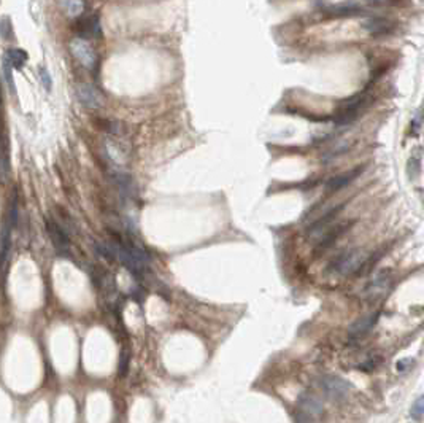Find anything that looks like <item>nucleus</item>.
I'll list each match as a JSON object with an SVG mask.
<instances>
[{
  "label": "nucleus",
  "mask_w": 424,
  "mask_h": 423,
  "mask_svg": "<svg viewBox=\"0 0 424 423\" xmlns=\"http://www.w3.org/2000/svg\"><path fill=\"white\" fill-rule=\"evenodd\" d=\"M127 367H129V361H127V358L123 355V356H121V365H119V374H121V376H126Z\"/></svg>",
  "instance_id": "24"
},
{
  "label": "nucleus",
  "mask_w": 424,
  "mask_h": 423,
  "mask_svg": "<svg viewBox=\"0 0 424 423\" xmlns=\"http://www.w3.org/2000/svg\"><path fill=\"white\" fill-rule=\"evenodd\" d=\"M299 404V409L302 414H308L312 417V414H321L324 410L323 406V401L316 398L314 395H310V393H304V395L299 396L297 400Z\"/></svg>",
  "instance_id": "14"
},
{
  "label": "nucleus",
  "mask_w": 424,
  "mask_h": 423,
  "mask_svg": "<svg viewBox=\"0 0 424 423\" xmlns=\"http://www.w3.org/2000/svg\"><path fill=\"white\" fill-rule=\"evenodd\" d=\"M40 78H41V81H43L45 88L50 91L51 89V78H50V75H48V72L45 69H40Z\"/></svg>",
  "instance_id": "22"
},
{
  "label": "nucleus",
  "mask_w": 424,
  "mask_h": 423,
  "mask_svg": "<svg viewBox=\"0 0 424 423\" xmlns=\"http://www.w3.org/2000/svg\"><path fill=\"white\" fill-rule=\"evenodd\" d=\"M351 147H353V145H350V143H338V145H335V147H332L331 150L326 151V153L323 154V161L335 159V158H338V156L348 153V151L351 150Z\"/></svg>",
  "instance_id": "18"
},
{
  "label": "nucleus",
  "mask_w": 424,
  "mask_h": 423,
  "mask_svg": "<svg viewBox=\"0 0 424 423\" xmlns=\"http://www.w3.org/2000/svg\"><path fill=\"white\" fill-rule=\"evenodd\" d=\"M389 287H391V277L387 274H381L378 277H375V279L369 283L364 291V296L367 299L375 301L381 298V296H385L387 293V289H389Z\"/></svg>",
  "instance_id": "10"
},
{
  "label": "nucleus",
  "mask_w": 424,
  "mask_h": 423,
  "mask_svg": "<svg viewBox=\"0 0 424 423\" xmlns=\"http://www.w3.org/2000/svg\"><path fill=\"white\" fill-rule=\"evenodd\" d=\"M377 365H378V361H375V363H373V360H369V361L366 363V365H361L359 367H361L362 371H367V372H369V371L375 369V367H377Z\"/></svg>",
  "instance_id": "25"
},
{
  "label": "nucleus",
  "mask_w": 424,
  "mask_h": 423,
  "mask_svg": "<svg viewBox=\"0 0 424 423\" xmlns=\"http://www.w3.org/2000/svg\"><path fill=\"white\" fill-rule=\"evenodd\" d=\"M421 199H423V204H424V191H421Z\"/></svg>",
  "instance_id": "26"
},
{
  "label": "nucleus",
  "mask_w": 424,
  "mask_h": 423,
  "mask_svg": "<svg viewBox=\"0 0 424 423\" xmlns=\"http://www.w3.org/2000/svg\"><path fill=\"white\" fill-rule=\"evenodd\" d=\"M78 34L81 38H100L102 37V26L99 21V16H91L86 19H81L78 22Z\"/></svg>",
  "instance_id": "13"
},
{
  "label": "nucleus",
  "mask_w": 424,
  "mask_h": 423,
  "mask_svg": "<svg viewBox=\"0 0 424 423\" xmlns=\"http://www.w3.org/2000/svg\"><path fill=\"white\" fill-rule=\"evenodd\" d=\"M69 50L72 53V56H74L83 67H86L89 70L97 67V54L94 51V48L84 38L81 37L74 38L69 43Z\"/></svg>",
  "instance_id": "5"
},
{
  "label": "nucleus",
  "mask_w": 424,
  "mask_h": 423,
  "mask_svg": "<svg viewBox=\"0 0 424 423\" xmlns=\"http://www.w3.org/2000/svg\"><path fill=\"white\" fill-rule=\"evenodd\" d=\"M11 229L13 225L7 220L3 225L2 234H0V270L5 268V264L8 261L10 256V249H11Z\"/></svg>",
  "instance_id": "15"
},
{
  "label": "nucleus",
  "mask_w": 424,
  "mask_h": 423,
  "mask_svg": "<svg viewBox=\"0 0 424 423\" xmlns=\"http://www.w3.org/2000/svg\"><path fill=\"white\" fill-rule=\"evenodd\" d=\"M323 13L326 18H353V16L366 15V11H364V8H362L361 3L350 0V2H342V3L332 5V7L326 8Z\"/></svg>",
  "instance_id": "7"
},
{
  "label": "nucleus",
  "mask_w": 424,
  "mask_h": 423,
  "mask_svg": "<svg viewBox=\"0 0 424 423\" xmlns=\"http://www.w3.org/2000/svg\"><path fill=\"white\" fill-rule=\"evenodd\" d=\"M59 7L70 18H80L84 11L83 0H59Z\"/></svg>",
  "instance_id": "17"
},
{
  "label": "nucleus",
  "mask_w": 424,
  "mask_h": 423,
  "mask_svg": "<svg viewBox=\"0 0 424 423\" xmlns=\"http://www.w3.org/2000/svg\"><path fill=\"white\" fill-rule=\"evenodd\" d=\"M380 318V312H375V313H369V315L362 317V318H357L354 323H351V326L348 328V334L350 337H361L367 334L370 331L375 323L378 322Z\"/></svg>",
  "instance_id": "11"
},
{
  "label": "nucleus",
  "mask_w": 424,
  "mask_h": 423,
  "mask_svg": "<svg viewBox=\"0 0 424 423\" xmlns=\"http://www.w3.org/2000/svg\"><path fill=\"white\" fill-rule=\"evenodd\" d=\"M353 225H354V221H337V223L334 221L331 226L323 229V231L318 232L316 235H313L312 240L316 244L318 250H326V249H329L334 242L340 239L345 232H348Z\"/></svg>",
  "instance_id": "3"
},
{
  "label": "nucleus",
  "mask_w": 424,
  "mask_h": 423,
  "mask_svg": "<svg viewBox=\"0 0 424 423\" xmlns=\"http://www.w3.org/2000/svg\"><path fill=\"white\" fill-rule=\"evenodd\" d=\"M5 60L13 69H22L24 64L27 62V53L21 50V48H10L7 54H5Z\"/></svg>",
  "instance_id": "16"
},
{
  "label": "nucleus",
  "mask_w": 424,
  "mask_h": 423,
  "mask_svg": "<svg viewBox=\"0 0 424 423\" xmlns=\"http://www.w3.org/2000/svg\"><path fill=\"white\" fill-rule=\"evenodd\" d=\"M46 229L54 245V250L57 251V255L70 258V240H69L67 232H65V229L60 228L54 220H46Z\"/></svg>",
  "instance_id": "6"
},
{
  "label": "nucleus",
  "mask_w": 424,
  "mask_h": 423,
  "mask_svg": "<svg viewBox=\"0 0 424 423\" xmlns=\"http://www.w3.org/2000/svg\"><path fill=\"white\" fill-rule=\"evenodd\" d=\"M0 35H2L5 40L11 38V26H10L8 18H3V19L0 21Z\"/></svg>",
  "instance_id": "20"
},
{
  "label": "nucleus",
  "mask_w": 424,
  "mask_h": 423,
  "mask_svg": "<svg viewBox=\"0 0 424 423\" xmlns=\"http://www.w3.org/2000/svg\"><path fill=\"white\" fill-rule=\"evenodd\" d=\"M367 94L366 93H359L353 96L350 99H345L340 102L337 112L334 115V121L335 124H350L359 116L361 110L367 105Z\"/></svg>",
  "instance_id": "2"
},
{
  "label": "nucleus",
  "mask_w": 424,
  "mask_h": 423,
  "mask_svg": "<svg viewBox=\"0 0 424 423\" xmlns=\"http://www.w3.org/2000/svg\"><path fill=\"white\" fill-rule=\"evenodd\" d=\"M76 96L80 102L88 108H99L104 104V96L99 89L89 83H80L76 86Z\"/></svg>",
  "instance_id": "8"
},
{
  "label": "nucleus",
  "mask_w": 424,
  "mask_h": 423,
  "mask_svg": "<svg viewBox=\"0 0 424 423\" xmlns=\"http://www.w3.org/2000/svg\"><path fill=\"white\" fill-rule=\"evenodd\" d=\"M362 171H364V166L356 167V169H353V171L343 172L340 175H337V177H332L331 180H328V183H326V190H328L329 192H335L338 190L345 188V186H348L351 181L359 177Z\"/></svg>",
  "instance_id": "12"
},
{
  "label": "nucleus",
  "mask_w": 424,
  "mask_h": 423,
  "mask_svg": "<svg viewBox=\"0 0 424 423\" xmlns=\"http://www.w3.org/2000/svg\"><path fill=\"white\" fill-rule=\"evenodd\" d=\"M11 70H13V67L7 62V60L3 59V75H5V81H7L8 88L11 93H15V81H13V75H11Z\"/></svg>",
  "instance_id": "19"
},
{
  "label": "nucleus",
  "mask_w": 424,
  "mask_h": 423,
  "mask_svg": "<svg viewBox=\"0 0 424 423\" xmlns=\"http://www.w3.org/2000/svg\"><path fill=\"white\" fill-rule=\"evenodd\" d=\"M372 5H399L402 0H367Z\"/></svg>",
  "instance_id": "23"
},
{
  "label": "nucleus",
  "mask_w": 424,
  "mask_h": 423,
  "mask_svg": "<svg viewBox=\"0 0 424 423\" xmlns=\"http://www.w3.org/2000/svg\"><path fill=\"white\" fill-rule=\"evenodd\" d=\"M318 388L332 401H342L347 398L351 385L337 376H324L318 380Z\"/></svg>",
  "instance_id": "4"
},
{
  "label": "nucleus",
  "mask_w": 424,
  "mask_h": 423,
  "mask_svg": "<svg viewBox=\"0 0 424 423\" xmlns=\"http://www.w3.org/2000/svg\"><path fill=\"white\" fill-rule=\"evenodd\" d=\"M375 261H377V259L366 255L364 251L350 250V251L342 253L340 256H337L329 266V270L340 275H361L364 274V270Z\"/></svg>",
  "instance_id": "1"
},
{
  "label": "nucleus",
  "mask_w": 424,
  "mask_h": 423,
  "mask_svg": "<svg viewBox=\"0 0 424 423\" xmlns=\"http://www.w3.org/2000/svg\"><path fill=\"white\" fill-rule=\"evenodd\" d=\"M362 27L373 37H378V35H386L391 34L392 30L396 29V22L391 21L389 18H383V16H370L362 22Z\"/></svg>",
  "instance_id": "9"
},
{
  "label": "nucleus",
  "mask_w": 424,
  "mask_h": 423,
  "mask_svg": "<svg viewBox=\"0 0 424 423\" xmlns=\"http://www.w3.org/2000/svg\"><path fill=\"white\" fill-rule=\"evenodd\" d=\"M411 414H413V415H421V414H424V395L420 396L415 401L413 407H411Z\"/></svg>",
  "instance_id": "21"
}]
</instances>
